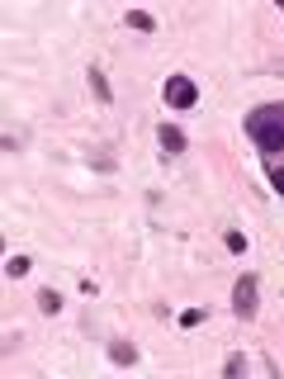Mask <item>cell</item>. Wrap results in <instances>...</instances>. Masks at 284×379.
Listing matches in <instances>:
<instances>
[{"instance_id":"obj_1","label":"cell","mask_w":284,"mask_h":379,"mask_svg":"<svg viewBox=\"0 0 284 379\" xmlns=\"http://www.w3.org/2000/svg\"><path fill=\"white\" fill-rule=\"evenodd\" d=\"M247 142L256 147L265 180H270L275 194L284 199V100L256 105L251 114H247Z\"/></svg>"},{"instance_id":"obj_2","label":"cell","mask_w":284,"mask_h":379,"mask_svg":"<svg viewBox=\"0 0 284 379\" xmlns=\"http://www.w3.org/2000/svg\"><path fill=\"white\" fill-rule=\"evenodd\" d=\"M256 308H260V280H256V275H237V285H233V313L242 318V323H251V318H256Z\"/></svg>"},{"instance_id":"obj_3","label":"cell","mask_w":284,"mask_h":379,"mask_svg":"<svg viewBox=\"0 0 284 379\" xmlns=\"http://www.w3.org/2000/svg\"><path fill=\"white\" fill-rule=\"evenodd\" d=\"M161 95H166L171 109H194L199 105V85L190 81V76H166V90H161Z\"/></svg>"},{"instance_id":"obj_4","label":"cell","mask_w":284,"mask_h":379,"mask_svg":"<svg viewBox=\"0 0 284 379\" xmlns=\"http://www.w3.org/2000/svg\"><path fill=\"white\" fill-rule=\"evenodd\" d=\"M156 142H161V152H166V157H181V152H185V133H181V128H171V124H161V128H156Z\"/></svg>"},{"instance_id":"obj_5","label":"cell","mask_w":284,"mask_h":379,"mask_svg":"<svg viewBox=\"0 0 284 379\" xmlns=\"http://www.w3.org/2000/svg\"><path fill=\"white\" fill-rule=\"evenodd\" d=\"M109 360L128 370V365H137V346L133 342H109Z\"/></svg>"},{"instance_id":"obj_6","label":"cell","mask_w":284,"mask_h":379,"mask_svg":"<svg viewBox=\"0 0 284 379\" xmlns=\"http://www.w3.org/2000/svg\"><path fill=\"white\" fill-rule=\"evenodd\" d=\"M85 76H90V90H95V100H100V105H109V100H114V90H109V76H104L100 67H90Z\"/></svg>"},{"instance_id":"obj_7","label":"cell","mask_w":284,"mask_h":379,"mask_svg":"<svg viewBox=\"0 0 284 379\" xmlns=\"http://www.w3.org/2000/svg\"><path fill=\"white\" fill-rule=\"evenodd\" d=\"M124 19H128V28H137V33H156V15H147V10H128Z\"/></svg>"},{"instance_id":"obj_8","label":"cell","mask_w":284,"mask_h":379,"mask_svg":"<svg viewBox=\"0 0 284 379\" xmlns=\"http://www.w3.org/2000/svg\"><path fill=\"white\" fill-rule=\"evenodd\" d=\"M28 271H33V261H28L24 251H15V256H10V261H5V275H10V280H24Z\"/></svg>"},{"instance_id":"obj_9","label":"cell","mask_w":284,"mask_h":379,"mask_svg":"<svg viewBox=\"0 0 284 379\" xmlns=\"http://www.w3.org/2000/svg\"><path fill=\"white\" fill-rule=\"evenodd\" d=\"M33 303H38V313H62V294H57V289H38V298H33Z\"/></svg>"},{"instance_id":"obj_10","label":"cell","mask_w":284,"mask_h":379,"mask_svg":"<svg viewBox=\"0 0 284 379\" xmlns=\"http://www.w3.org/2000/svg\"><path fill=\"white\" fill-rule=\"evenodd\" d=\"M223 375H228V379L247 375V355H242V351H233V355H228V365H223Z\"/></svg>"},{"instance_id":"obj_11","label":"cell","mask_w":284,"mask_h":379,"mask_svg":"<svg viewBox=\"0 0 284 379\" xmlns=\"http://www.w3.org/2000/svg\"><path fill=\"white\" fill-rule=\"evenodd\" d=\"M223 246H228V251H233V256H242V251H247V233H228V237H223Z\"/></svg>"},{"instance_id":"obj_12","label":"cell","mask_w":284,"mask_h":379,"mask_svg":"<svg viewBox=\"0 0 284 379\" xmlns=\"http://www.w3.org/2000/svg\"><path fill=\"white\" fill-rule=\"evenodd\" d=\"M204 318H208L204 308H185V313H181V327H199Z\"/></svg>"},{"instance_id":"obj_13","label":"cell","mask_w":284,"mask_h":379,"mask_svg":"<svg viewBox=\"0 0 284 379\" xmlns=\"http://www.w3.org/2000/svg\"><path fill=\"white\" fill-rule=\"evenodd\" d=\"M280 10H284V0H280Z\"/></svg>"}]
</instances>
